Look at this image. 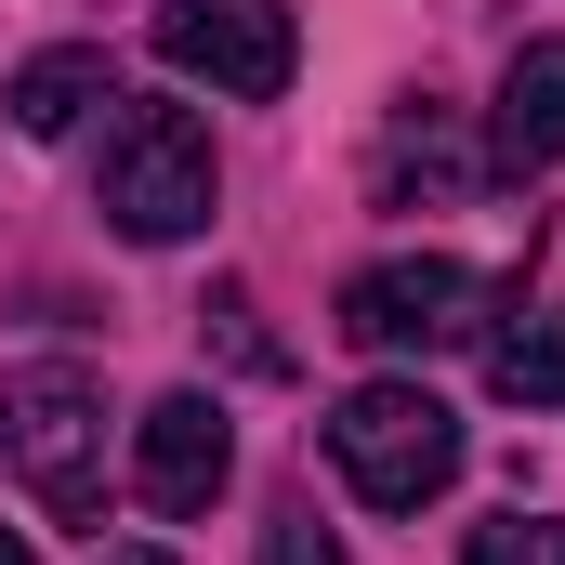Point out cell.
<instances>
[{
    "label": "cell",
    "instance_id": "obj_2",
    "mask_svg": "<svg viewBox=\"0 0 565 565\" xmlns=\"http://www.w3.org/2000/svg\"><path fill=\"white\" fill-rule=\"evenodd\" d=\"M329 473L369 500V513H422L460 487V408L434 382H355L329 408Z\"/></svg>",
    "mask_w": 565,
    "mask_h": 565
},
{
    "label": "cell",
    "instance_id": "obj_13",
    "mask_svg": "<svg viewBox=\"0 0 565 565\" xmlns=\"http://www.w3.org/2000/svg\"><path fill=\"white\" fill-rule=\"evenodd\" d=\"M0 565H40V553H26V540H13V526H0Z\"/></svg>",
    "mask_w": 565,
    "mask_h": 565
},
{
    "label": "cell",
    "instance_id": "obj_8",
    "mask_svg": "<svg viewBox=\"0 0 565 565\" xmlns=\"http://www.w3.org/2000/svg\"><path fill=\"white\" fill-rule=\"evenodd\" d=\"M93 106H119V79H106V53H79V40H66V53H26V66H13V132H79V119H93Z\"/></svg>",
    "mask_w": 565,
    "mask_h": 565
},
{
    "label": "cell",
    "instance_id": "obj_10",
    "mask_svg": "<svg viewBox=\"0 0 565 565\" xmlns=\"http://www.w3.org/2000/svg\"><path fill=\"white\" fill-rule=\"evenodd\" d=\"M460 565H565V526L553 513H487V526L460 540Z\"/></svg>",
    "mask_w": 565,
    "mask_h": 565
},
{
    "label": "cell",
    "instance_id": "obj_3",
    "mask_svg": "<svg viewBox=\"0 0 565 565\" xmlns=\"http://www.w3.org/2000/svg\"><path fill=\"white\" fill-rule=\"evenodd\" d=\"M93 198L132 250H184L211 224V132L198 106H119L106 119V158H93Z\"/></svg>",
    "mask_w": 565,
    "mask_h": 565
},
{
    "label": "cell",
    "instance_id": "obj_9",
    "mask_svg": "<svg viewBox=\"0 0 565 565\" xmlns=\"http://www.w3.org/2000/svg\"><path fill=\"white\" fill-rule=\"evenodd\" d=\"M487 382L513 408H565V302H526L500 342H487Z\"/></svg>",
    "mask_w": 565,
    "mask_h": 565
},
{
    "label": "cell",
    "instance_id": "obj_4",
    "mask_svg": "<svg viewBox=\"0 0 565 565\" xmlns=\"http://www.w3.org/2000/svg\"><path fill=\"white\" fill-rule=\"evenodd\" d=\"M487 329V277L447 264V250H395L369 277H342V342L355 355H447Z\"/></svg>",
    "mask_w": 565,
    "mask_h": 565
},
{
    "label": "cell",
    "instance_id": "obj_5",
    "mask_svg": "<svg viewBox=\"0 0 565 565\" xmlns=\"http://www.w3.org/2000/svg\"><path fill=\"white\" fill-rule=\"evenodd\" d=\"M158 66L198 79V93L264 106V93H289V66H302L289 0H158Z\"/></svg>",
    "mask_w": 565,
    "mask_h": 565
},
{
    "label": "cell",
    "instance_id": "obj_1",
    "mask_svg": "<svg viewBox=\"0 0 565 565\" xmlns=\"http://www.w3.org/2000/svg\"><path fill=\"white\" fill-rule=\"evenodd\" d=\"M0 460L26 473V500L53 526H93L106 513V382L79 355H40L0 382Z\"/></svg>",
    "mask_w": 565,
    "mask_h": 565
},
{
    "label": "cell",
    "instance_id": "obj_6",
    "mask_svg": "<svg viewBox=\"0 0 565 565\" xmlns=\"http://www.w3.org/2000/svg\"><path fill=\"white\" fill-rule=\"evenodd\" d=\"M224 473H237V422H224V395L184 382V395H158V408L132 422V487H145V513L184 526V513L224 500Z\"/></svg>",
    "mask_w": 565,
    "mask_h": 565
},
{
    "label": "cell",
    "instance_id": "obj_7",
    "mask_svg": "<svg viewBox=\"0 0 565 565\" xmlns=\"http://www.w3.org/2000/svg\"><path fill=\"white\" fill-rule=\"evenodd\" d=\"M553 158H565V40H526V53L500 66V106H487V171L526 184V171H553Z\"/></svg>",
    "mask_w": 565,
    "mask_h": 565
},
{
    "label": "cell",
    "instance_id": "obj_12",
    "mask_svg": "<svg viewBox=\"0 0 565 565\" xmlns=\"http://www.w3.org/2000/svg\"><path fill=\"white\" fill-rule=\"evenodd\" d=\"M106 565H171V553H158V540H132V553H106Z\"/></svg>",
    "mask_w": 565,
    "mask_h": 565
},
{
    "label": "cell",
    "instance_id": "obj_11",
    "mask_svg": "<svg viewBox=\"0 0 565 565\" xmlns=\"http://www.w3.org/2000/svg\"><path fill=\"white\" fill-rule=\"evenodd\" d=\"M264 565H342V540L316 526V500H277V526H264Z\"/></svg>",
    "mask_w": 565,
    "mask_h": 565
}]
</instances>
